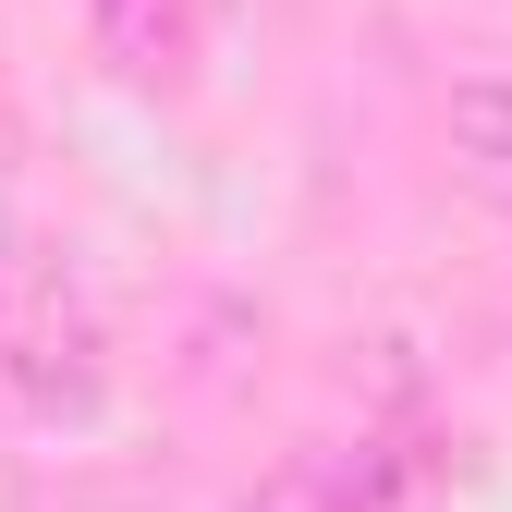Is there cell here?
<instances>
[{"instance_id": "6da1fadb", "label": "cell", "mask_w": 512, "mask_h": 512, "mask_svg": "<svg viewBox=\"0 0 512 512\" xmlns=\"http://www.w3.org/2000/svg\"><path fill=\"white\" fill-rule=\"evenodd\" d=\"M86 37H98V61L122 86H183L196 74V37H208V13L196 0H86Z\"/></svg>"}, {"instance_id": "3957f363", "label": "cell", "mask_w": 512, "mask_h": 512, "mask_svg": "<svg viewBox=\"0 0 512 512\" xmlns=\"http://www.w3.org/2000/svg\"><path fill=\"white\" fill-rule=\"evenodd\" d=\"M452 159L464 183L512 220V86H452Z\"/></svg>"}, {"instance_id": "7a4b0ae2", "label": "cell", "mask_w": 512, "mask_h": 512, "mask_svg": "<svg viewBox=\"0 0 512 512\" xmlns=\"http://www.w3.org/2000/svg\"><path fill=\"white\" fill-rule=\"evenodd\" d=\"M391 476H403L391 439H317V452H293L244 512H378V500H391Z\"/></svg>"}]
</instances>
